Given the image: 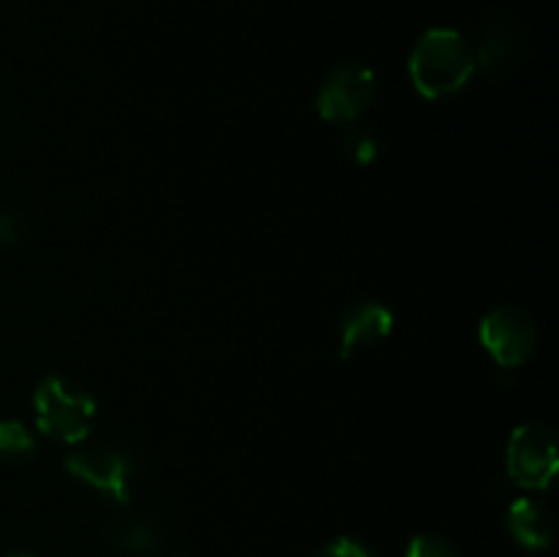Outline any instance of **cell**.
<instances>
[{
    "instance_id": "5b68a950",
    "label": "cell",
    "mask_w": 559,
    "mask_h": 557,
    "mask_svg": "<svg viewBox=\"0 0 559 557\" xmlns=\"http://www.w3.org/2000/svg\"><path fill=\"white\" fill-rule=\"evenodd\" d=\"M377 98V76L364 63H342L331 69L317 93V109L328 123L353 126Z\"/></svg>"
},
{
    "instance_id": "8fae6325",
    "label": "cell",
    "mask_w": 559,
    "mask_h": 557,
    "mask_svg": "<svg viewBox=\"0 0 559 557\" xmlns=\"http://www.w3.org/2000/svg\"><path fill=\"white\" fill-rule=\"evenodd\" d=\"M36 453V437L31 435L25 424H20V420H0V462L20 467V464L33 462Z\"/></svg>"
},
{
    "instance_id": "3957f363",
    "label": "cell",
    "mask_w": 559,
    "mask_h": 557,
    "mask_svg": "<svg viewBox=\"0 0 559 557\" xmlns=\"http://www.w3.org/2000/svg\"><path fill=\"white\" fill-rule=\"evenodd\" d=\"M66 470L74 475L80 484L93 489L96 495L107 497L112 502H129L134 491L136 467L134 459L112 442H80L74 451L66 453Z\"/></svg>"
},
{
    "instance_id": "52a82bcc",
    "label": "cell",
    "mask_w": 559,
    "mask_h": 557,
    "mask_svg": "<svg viewBox=\"0 0 559 557\" xmlns=\"http://www.w3.org/2000/svg\"><path fill=\"white\" fill-rule=\"evenodd\" d=\"M175 535L178 530H175L173 519L158 517V513H123L104 528V538L109 546L134 552L136 557L162 555L173 544Z\"/></svg>"
},
{
    "instance_id": "9a60e30c",
    "label": "cell",
    "mask_w": 559,
    "mask_h": 557,
    "mask_svg": "<svg viewBox=\"0 0 559 557\" xmlns=\"http://www.w3.org/2000/svg\"><path fill=\"white\" fill-rule=\"evenodd\" d=\"M320 557H371V552L355 538H336L320 552Z\"/></svg>"
},
{
    "instance_id": "9c48e42d",
    "label": "cell",
    "mask_w": 559,
    "mask_h": 557,
    "mask_svg": "<svg viewBox=\"0 0 559 557\" xmlns=\"http://www.w3.org/2000/svg\"><path fill=\"white\" fill-rule=\"evenodd\" d=\"M524 55V38L511 22H495L486 27L478 49H475V66L484 69L486 76H502L516 69Z\"/></svg>"
},
{
    "instance_id": "277c9868",
    "label": "cell",
    "mask_w": 559,
    "mask_h": 557,
    "mask_svg": "<svg viewBox=\"0 0 559 557\" xmlns=\"http://www.w3.org/2000/svg\"><path fill=\"white\" fill-rule=\"evenodd\" d=\"M508 478L524 489H546L559 470L557 431L549 424H524L508 440Z\"/></svg>"
},
{
    "instance_id": "e0dca14e",
    "label": "cell",
    "mask_w": 559,
    "mask_h": 557,
    "mask_svg": "<svg viewBox=\"0 0 559 557\" xmlns=\"http://www.w3.org/2000/svg\"><path fill=\"white\" fill-rule=\"evenodd\" d=\"M140 557H162V555H140Z\"/></svg>"
},
{
    "instance_id": "7c38bea8",
    "label": "cell",
    "mask_w": 559,
    "mask_h": 557,
    "mask_svg": "<svg viewBox=\"0 0 559 557\" xmlns=\"http://www.w3.org/2000/svg\"><path fill=\"white\" fill-rule=\"evenodd\" d=\"M342 147L344 153H347L349 162L364 164V167L374 162L377 153H380V142H377V137L371 134L369 129H364V126H349V129L344 131Z\"/></svg>"
},
{
    "instance_id": "8992f818",
    "label": "cell",
    "mask_w": 559,
    "mask_h": 557,
    "mask_svg": "<svg viewBox=\"0 0 559 557\" xmlns=\"http://www.w3.org/2000/svg\"><path fill=\"white\" fill-rule=\"evenodd\" d=\"M480 344L506 369H519L538 349V325L522 306L502 304L480 320Z\"/></svg>"
},
{
    "instance_id": "7a4b0ae2",
    "label": "cell",
    "mask_w": 559,
    "mask_h": 557,
    "mask_svg": "<svg viewBox=\"0 0 559 557\" xmlns=\"http://www.w3.org/2000/svg\"><path fill=\"white\" fill-rule=\"evenodd\" d=\"M36 426L44 437L63 446H80L96 424V399L71 377L49 375L33 393Z\"/></svg>"
},
{
    "instance_id": "5bb4252c",
    "label": "cell",
    "mask_w": 559,
    "mask_h": 557,
    "mask_svg": "<svg viewBox=\"0 0 559 557\" xmlns=\"http://www.w3.org/2000/svg\"><path fill=\"white\" fill-rule=\"evenodd\" d=\"M407 557H462L459 555L456 546L451 544L448 538H442V535H418V538H413V544H409L407 549Z\"/></svg>"
},
{
    "instance_id": "ba28073f",
    "label": "cell",
    "mask_w": 559,
    "mask_h": 557,
    "mask_svg": "<svg viewBox=\"0 0 559 557\" xmlns=\"http://www.w3.org/2000/svg\"><path fill=\"white\" fill-rule=\"evenodd\" d=\"M393 331V315L377 300H355L338 317V355L353 358L360 349L385 342Z\"/></svg>"
},
{
    "instance_id": "30bf717a",
    "label": "cell",
    "mask_w": 559,
    "mask_h": 557,
    "mask_svg": "<svg viewBox=\"0 0 559 557\" xmlns=\"http://www.w3.org/2000/svg\"><path fill=\"white\" fill-rule=\"evenodd\" d=\"M508 530L524 549H549L555 541V517L544 502L522 497L508 511Z\"/></svg>"
},
{
    "instance_id": "2e32d148",
    "label": "cell",
    "mask_w": 559,
    "mask_h": 557,
    "mask_svg": "<svg viewBox=\"0 0 559 557\" xmlns=\"http://www.w3.org/2000/svg\"><path fill=\"white\" fill-rule=\"evenodd\" d=\"M3 557H33V555H27V552H5Z\"/></svg>"
},
{
    "instance_id": "4fadbf2b",
    "label": "cell",
    "mask_w": 559,
    "mask_h": 557,
    "mask_svg": "<svg viewBox=\"0 0 559 557\" xmlns=\"http://www.w3.org/2000/svg\"><path fill=\"white\" fill-rule=\"evenodd\" d=\"M31 238V224L14 208L0 205V249H14Z\"/></svg>"
},
{
    "instance_id": "6da1fadb",
    "label": "cell",
    "mask_w": 559,
    "mask_h": 557,
    "mask_svg": "<svg viewBox=\"0 0 559 557\" xmlns=\"http://www.w3.org/2000/svg\"><path fill=\"white\" fill-rule=\"evenodd\" d=\"M475 49L451 27L424 33L409 55V76L426 98H445L462 91L475 74Z\"/></svg>"
}]
</instances>
